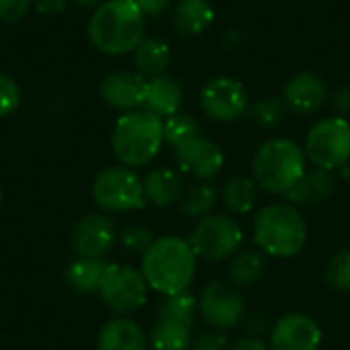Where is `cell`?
I'll use <instances>...</instances> for the list:
<instances>
[{
  "label": "cell",
  "instance_id": "6da1fadb",
  "mask_svg": "<svg viewBox=\"0 0 350 350\" xmlns=\"http://www.w3.org/2000/svg\"><path fill=\"white\" fill-rule=\"evenodd\" d=\"M88 41L100 53H131L146 37V14L133 0H107L88 18Z\"/></svg>",
  "mask_w": 350,
  "mask_h": 350
},
{
  "label": "cell",
  "instance_id": "7a4b0ae2",
  "mask_svg": "<svg viewBox=\"0 0 350 350\" xmlns=\"http://www.w3.org/2000/svg\"><path fill=\"white\" fill-rule=\"evenodd\" d=\"M197 273V254L189 240L178 236L156 238L152 248L142 256V275L154 291L176 295L189 289Z\"/></svg>",
  "mask_w": 350,
  "mask_h": 350
},
{
  "label": "cell",
  "instance_id": "3957f363",
  "mask_svg": "<svg viewBox=\"0 0 350 350\" xmlns=\"http://www.w3.org/2000/svg\"><path fill=\"white\" fill-rule=\"evenodd\" d=\"M164 121L148 109L123 113L113 129L111 148L121 166L139 168L150 164L162 150Z\"/></svg>",
  "mask_w": 350,
  "mask_h": 350
},
{
  "label": "cell",
  "instance_id": "277c9868",
  "mask_svg": "<svg viewBox=\"0 0 350 350\" xmlns=\"http://www.w3.org/2000/svg\"><path fill=\"white\" fill-rule=\"evenodd\" d=\"M308 240V226L301 211L289 203H273L260 209L254 219V242L260 252L273 258L299 254Z\"/></svg>",
  "mask_w": 350,
  "mask_h": 350
},
{
  "label": "cell",
  "instance_id": "5b68a950",
  "mask_svg": "<svg viewBox=\"0 0 350 350\" xmlns=\"http://www.w3.org/2000/svg\"><path fill=\"white\" fill-rule=\"evenodd\" d=\"M306 160V152L297 142L289 137L269 139L254 154V183L262 191L283 197L308 172Z\"/></svg>",
  "mask_w": 350,
  "mask_h": 350
},
{
  "label": "cell",
  "instance_id": "8992f818",
  "mask_svg": "<svg viewBox=\"0 0 350 350\" xmlns=\"http://www.w3.org/2000/svg\"><path fill=\"white\" fill-rule=\"evenodd\" d=\"M306 158L322 170H340L350 162V121L326 117L312 125L304 144Z\"/></svg>",
  "mask_w": 350,
  "mask_h": 350
},
{
  "label": "cell",
  "instance_id": "52a82bcc",
  "mask_svg": "<svg viewBox=\"0 0 350 350\" xmlns=\"http://www.w3.org/2000/svg\"><path fill=\"white\" fill-rule=\"evenodd\" d=\"M94 203L109 213H127L146 207L144 183L127 166H109L92 183Z\"/></svg>",
  "mask_w": 350,
  "mask_h": 350
},
{
  "label": "cell",
  "instance_id": "ba28073f",
  "mask_svg": "<svg viewBox=\"0 0 350 350\" xmlns=\"http://www.w3.org/2000/svg\"><path fill=\"white\" fill-rule=\"evenodd\" d=\"M242 240V228L228 215L201 217L189 236V244L197 258L207 262H221L236 256Z\"/></svg>",
  "mask_w": 350,
  "mask_h": 350
},
{
  "label": "cell",
  "instance_id": "9c48e42d",
  "mask_svg": "<svg viewBox=\"0 0 350 350\" xmlns=\"http://www.w3.org/2000/svg\"><path fill=\"white\" fill-rule=\"evenodd\" d=\"M96 293L111 312L127 316L148 301V283L142 271L129 265H109Z\"/></svg>",
  "mask_w": 350,
  "mask_h": 350
},
{
  "label": "cell",
  "instance_id": "30bf717a",
  "mask_svg": "<svg viewBox=\"0 0 350 350\" xmlns=\"http://www.w3.org/2000/svg\"><path fill=\"white\" fill-rule=\"evenodd\" d=\"M199 105L209 119L232 123L246 115L250 100L240 80L232 76H215L201 88Z\"/></svg>",
  "mask_w": 350,
  "mask_h": 350
},
{
  "label": "cell",
  "instance_id": "8fae6325",
  "mask_svg": "<svg viewBox=\"0 0 350 350\" xmlns=\"http://www.w3.org/2000/svg\"><path fill=\"white\" fill-rule=\"evenodd\" d=\"M244 297L224 281H211L199 295V312L203 320L215 330H232L244 320Z\"/></svg>",
  "mask_w": 350,
  "mask_h": 350
},
{
  "label": "cell",
  "instance_id": "7c38bea8",
  "mask_svg": "<svg viewBox=\"0 0 350 350\" xmlns=\"http://www.w3.org/2000/svg\"><path fill=\"white\" fill-rule=\"evenodd\" d=\"M174 160L180 172L199 183H211L224 168V150L209 137L197 135L174 148Z\"/></svg>",
  "mask_w": 350,
  "mask_h": 350
},
{
  "label": "cell",
  "instance_id": "4fadbf2b",
  "mask_svg": "<svg viewBox=\"0 0 350 350\" xmlns=\"http://www.w3.org/2000/svg\"><path fill=\"white\" fill-rule=\"evenodd\" d=\"M117 240V228L111 217L103 213H90L82 217L70 236L72 248L84 258H103Z\"/></svg>",
  "mask_w": 350,
  "mask_h": 350
},
{
  "label": "cell",
  "instance_id": "5bb4252c",
  "mask_svg": "<svg viewBox=\"0 0 350 350\" xmlns=\"http://www.w3.org/2000/svg\"><path fill=\"white\" fill-rule=\"evenodd\" d=\"M269 338L271 350H318L322 328L308 314H287L273 324Z\"/></svg>",
  "mask_w": 350,
  "mask_h": 350
},
{
  "label": "cell",
  "instance_id": "9a60e30c",
  "mask_svg": "<svg viewBox=\"0 0 350 350\" xmlns=\"http://www.w3.org/2000/svg\"><path fill=\"white\" fill-rule=\"evenodd\" d=\"M146 76L139 72L131 70H119L109 74L100 82V98L107 107L121 111V113H131L144 109V98H146Z\"/></svg>",
  "mask_w": 350,
  "mask_h": 350
},
{
  "label": "cell",
  "instance_id": "2e32d148",
  "mask_svg": "<svg viewBox=\"0 0 350 350\" xmlns=\"http://www.w3.org/2000/svg\"><path fill=\"white\" fill-rule=\"evenodd\" d=\"M328 98V88L322 76L304 70L297 72L283 88V103L289 113L297 117H310L322 109Z\"/></svg>",
  "mask_w": 350,
  "mask_h": 350
},
{
  "label": "cell",
  "instance_id": "e0dca14e",
  "mask_svg": "<svg viewBox=\"0 0 350 350\" xmlns=\"http://www.w3.org/2000/svg\"><path fill=\"white\" fill-rule=\"evenodd\" d=\"M334 193V176L328 170L316 168L312 172H306L285 195L283 203H289L297 209L304 207H316L330 199Z\"/></svg>",
  "mask_w": 350,
  "mask_h": 350
},
{
  "label": "cell",
  "instance_id": "ac0fdd59",
  "mask_svg": "<svg viewBox=\"0 0 350 350\" xmlns=\"http://www.w3.org/2000/svg\"><path fill=\"white\" fill-rule=\"evenodd\" d=\"M185 98V90L183 84L168 76H156L150 78L146 84V98H144V109H148L150 113L158 115L160 119H168L172 115H176L180 111Z\"/></svg>",
  "mask_w": 350,
  "mask_h": 350
},
{
  "label": "cell",
  "instance_id": "d6986e66",
  "mask_svg": "<svg viewBox=\"0 0 350 350\" xmlns=\"http://www.w3.org/2000/svg\"><path fill=\"white\" fill-rule=\"evenodd\" d=\"M146 347L148 340L142 326L129 318L109 320L96 336L98 350H146Z\"/></svg>",
  "mask_w": 350,
  "mask_h": 350
},
{
  "label": "cell",
  "instance_id": "ffe728a7",
  "mask_svg": "<svg viewBox=\"0 0 350 350\" xmlns=\"http://www.w3.org/2000/svg\"><path fill=\"white\" fill-rule=\"evenodd\" d=\"M144 183V195L146 201L154 207H170L176 201H180L185 193V183L178 172L170 168H154L146 174Z\"/></svg>",
  "mask_w": 350,
  "mask_h": 350
},
{
  "label": "cell",
  "instance_id": "44dd1931",
  "mask_svg": "<svg viewBox=\"0 0 350 350\" xmlns=\"http://www.w3.org/2000/svg\"><path fill=\"white\" fill-rule=\"evenodd\" d=\"M215 18V8L209 0H178L172 8V25L185 37L205 33Z\"/></svg>",
  "mask_w": 350,
  "mask_h": 350
},
{
  "label": "cell",
  "instance_id": "7402d4cb",
  "mask_svg": "<svg viewBox=\"0 0 350 350\" xmlns=\"http://www.w3.org/2000/svg\"><path fill=\"white\" fill-rule=\"evenodd\" d=\"M172 53L170 45L158 37H144L142 43L133 49V64L142 76L156 78L166 74Z\"/></svg>",
  "mask_w": 350,
  "mask_h": 350
},
{
  "label": "cell",
  "instance_id": "603a6c76",
  "mask_svg": "<svg viewBox=\"0 0 350 350\" xmlns=\"http://www.w3.org/2000/svg\"><path fill=\"white\" fill-rule=\"evenodd\" d=\"M267 271V258L260 250H242L234 256L230 265V283L236 289H250L258 285V281L265 277Z\"/></svg>",
  "mask_w": 350,
  "mask_h": 350
},
{
  "label": "cell",
  "instance_id": "cb8c5ba5",
  "mask_svg": "<svg viewBox=\"0 0 350 350\" xmlns=\"http://www.w3.org/2000/svg\"><path fill=\"white\" fill-rule=\"evenodd\" d=\"M107 262L103 258H84L78 256L66 269V283L76 293H94L100 287V281L107 271Z\"/></svg>",
  "mask_w": 350,
  "mask_h": 350
},
{
  "label": "cell",
  "instance_id": "d4e9b609",
  "mask_svg": "<svg viewBox=\"0 0 350 350\" xmlns=\"http://www.w3.org/2000/svg\"><path fill=\"white\" fill-rule=\"evenodd\" d=\"M150 345L154 350H189L193 347L191 326L158 318L150 332Z\"/></svg>",
  "mask_w": 350,
  "mask_h": 350
},
{
  "label": "cell",
  "instance_id": "484cf974",
  "mask_svg": "<svg viewBox=\"0 0 350 350\" xmlns=\"http://www.w3.org/2000/svg\"><path fill=\"white\" fill-rule=\"evenodd\" d=\"M256 187L258 185L254 183V178L234 176L224 185L219 199L228 211H232L236 215H244V213L252 211V207L256 203Z\"/></svg>",
  "mask_w": 350,
  "mask_h": 350
},
{
  "label": "cell",
  "instance_id": "4316f807",
  "mask_svg": "<svg viewBox=\"0 0 350 350\" xmlns=\"http://www.w3.org/2000/svg\"><path fill=\"white\" fill-rule=\"evenodd\" d=\"M219 201V191L211 183H197L180 197V211L189 217H205L211 215Z\"/></svg>",
  "mask_w": 350,
  "mask_h": 350
},
{
  "label": "cell",
  "instance_id": "83f0119b",
  "mask_svg": "<svg viewBox=\"0 0 350 350\" xmlns=\"http://www.w3.org/2000/svg\"><path fill=\"white\" fill-rule=\"evenodd\" d=\"M287 107L283 103V96H275V94H265L260 98H256L254 103L248 105L246 117L262 129H271L277 127L283 119H285Z\"/></svg>",
  "mask_w": 350,
  "mask_h": 350
},
{
  "label": "cell",
  "instance_id": "f1b7e54d",
  "mask_svg": "<svg viewBox=\"0 0 350 350\" xmlns=\"http://www.w3.org/2000/svg\"><path fill=\"white\" fill-rule=\"evenodd\" d=\"M199 312V299L189 293H176V295H168L160 306H158V318H166V320H174L180 324H187L193 328L195 318Z\"/></svg>",
  "mask_w": 350,
  "mask_h": 350
},
{
  "label": "cell",
  "instance_id": "f546056e",
  "mask_svg": "<svg viewBox=\"0 0 350 350\" xmlns=\"http://www.w3.org/2000/svg\"><path fill=\"white\" fill-rule=\"evenodd\" d=\"M197 135H201V127L193 115L178 111L176 115L164 119V144H168L172 150Z\"/></svg>",
  "mask_w": 350,
  "mask_h": 350
},
{
  "label": "cell",
  "instance_id": "4dcf8cb0",
  "mask_svg": "<svg viewBox=\"0 0 350 350\" xmlns=\"http://www.w3.org/2000/svg\"><path fill=\"white\" fill-rule=\"evenodd\" d=\"M326 283L340 293H350V250L334 254L326 267Z\"/></svg>",
  "mask_w": 350,
  "mask_h": 350
},
{
  "label": "cell",
  "instance_id": "1f68e13d",
  "mask_svg": "<svg viewBox=\"0 0 350 350\" xmlns=\"http://www.w3.org/2000/svg\"><path fill=\"white\" fill-rule=\"evenodd\" d=\"M154 242H156V236H154V232L148 226L135 224V226L125 228L123 234H121V244L131 254H142L144 256L152 248Z\"/></svg>",
  "mask_w": 350,
  "mask_h": 350
},
{
  "label": "cell",
  "instance_id": "d6a6232c",
  "mask_svg": "<svg viewBox=\"0 0 350 350\" xmlns=\"http://www.w3.org/2000/svg\"><path fill=\"white\" fill-rule=\"evenodd\" d=\"M21 105V88L18 84L6 76L0 74V117H6L10 113H14Z\"/></svg>",
  "mask_w": 350,
  "mask_h": 350
},
{
  "label": "cell",
  "instance_id": "836d02e7",
  "mask_svg": "<svg viewBox=\"0 0 350 350\" xmlns=\"http://www.w3.org/2000/svg\"><path fill=\"white\" fill-rule=\"evenodd\" d=\"M33 0H0V21L18 23L31 10Z\"/></svg>",
  "mask_w": 350,
  "mask_h": 350
},
{
  "label": "cell",
  "instance_id": "e575fe53",
  "mask_svg": "<svg viewBox=\"0 0 350 350\" xmlns=\"http://www.w3.org/2000/svg\"><path fill=\"white\" fill-rule=\"evenodd\" d=\"M271 322L265 314L260 312H252L248 316H244V330L250 338H262L267 334H271Z\"/></svg>",
  "mask_w": 350,
  "mask_h": 350
},
{
  "label": "cell",
  "instance_id": "d590c367",
  "mask_svg": "<svg viewBox=\"0 0 350 350\" xmlns=\"http://www.w3.org/2000/svg\"><path fill=\"white\" fill-rule=\"evenodd\" d=\"M228 338L224 334L217 332H203L195 338L193 342V350H228Z\"/></svg>",
  "mask_w": 350,
  "mask_h": 350
},
{
  "label": "cell",
  "instance_id": "8d00e7d4",
  "mask_svg": "<svg viewBox=\"0 0 350 350\" xmlns=\"http://www.w3.org/2000/svg\"><path fill=\"white\" fill-rule=\"evenodd\" d=\"M332 109L336 113V117H349L350 115V86H340L334 90L332 94Z\"/></svg>",
  "mask_w": 350,
  "mask_h": 350
},
{
  "label": "cell",
  "instance_id": "74e56055",
  "mask_svg": "<svg viewBox=\"0 0 350 350\" xmlns=\"http://www.w3.org/2000/svg\"><path fill=\"white\" fill-rule=\"evenodd\" d=\"M133 2L146 16H158L166 12L172 4V0H133Z\"/></svg>",
  "mask_w": 350,
  "mask_h": 350
},
{
  "label": "cell",
  "instance_id": "f35d334b",
  "mask_svg": "<svg viewBox=\"0 0 350 350\" xmlns=\"http://www.w3.org/2000/svg\"><path fill=\"white\" fill-rule=\"evenodd\" d=\"M68 0H33V6L39 14H57L66 8Z\"/></svg>",
  "mask_w": 350,
  "mask_h": 350
},
{
  "label": "cell",
  "instance_id": "ab89813d",
  "mask_svg": "<svg viewBox=\"0 0 350 350\" xmlns=\"http://www.w3.org/2000/svg\"><path fill=\"white\" fill-rule=\"evenodd\" d=\"M228 350H269V345L262 338H250V336H246V338L234 342Z\"/></svg>",
  "mask_w": 350,
  "mask_h": 350
},
{
  "label": "cell",
  "instance_id": "60d3db41",
  "mask_svg": "<svg viewBox=\"0 0 350 350\" xmlns=\"http://www.w3.org/2000/svg\"><path fill=\"white\" fill-rule=\"evenodd\" d=\"M74 2H76L78 6H82V8H94V10H96V8H98L100 4H105L107 0H74Z\"/></svg>",
  "mask_w": 350,
  "mask_h": 350
},
{
  "label": "cell",
  "instance_id": "b9f144b4",
  "mask_svg": "<svg viewBox=\"0 0 350 350\" xmlns=\"http://www.w3.org/2000/svg\"><path fill=\"white\" fill-rule=\"evenodd\" d=\"M0 205H2V189H0Z\"/></svg>",
  "mask_w": 350,
  "mask_h": 350
}]
</instances>
